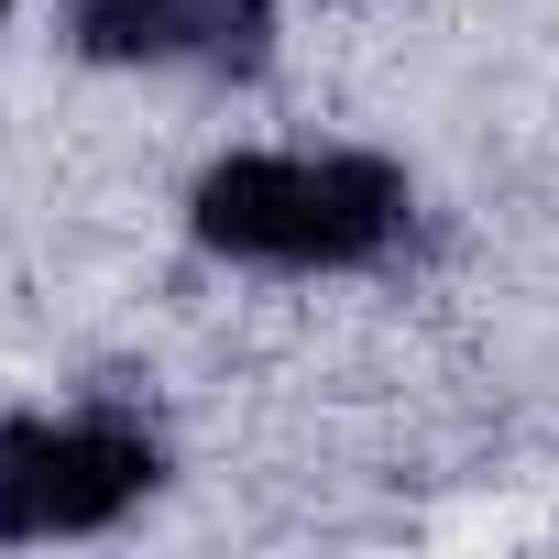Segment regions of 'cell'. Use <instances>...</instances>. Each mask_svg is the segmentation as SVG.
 Returning a JSON list of instances; mask_svg holds the SVG:
<instances>
[{"label":"cell","instance_id":"2","mask_svg":"<svg viewBox=\"0 0 559 559\" xmlns=\"http://www.w3.org/2000/svg\"><path fill=\"white\" fill-rule=\"evenodd\" d=\"M165 483L143 417H0V537H99Z\"/></svg>","mask_w":559,"mask_h":559},{"label":"cell","instance_id":"3","mask_svg":"<svg viewBox=\"0 0 559 559\" xmlns=\"http://www.w3.org/2000/svg\"><path fill=\"white\" fill-rule=\"evenodd\" d=\"M67 34L88 67H176L209 45V0H78Z\"/></svg>","mask_w":559,"mask_h":559},{"label":"cell","instance_id":"4","mask_svg":"<svg viewBox=\"0 0 559 559\" xmlns=\"http://www.w3.org/2000/svg\"><path fill=\"white\" fill-rule=\"evenodd\" d=\"M0 12H23V0H0Z\"/></svg>","mask_w":559,"mask_h":559},{"label":"cell","instance_id":"1","mask_svg":"<svg viewBox=\"0 0 559 559\" xmlns=\"http://www.w3.org/2000/svg\"><path fill=\"white\" fill-rule=\"evenodd\" d=\"M187 230L230 263L352 274L406 241V176L384 154H219L187 187Z\"/></svg>","mask_w":559,"mask_h":559}]
</instances>
